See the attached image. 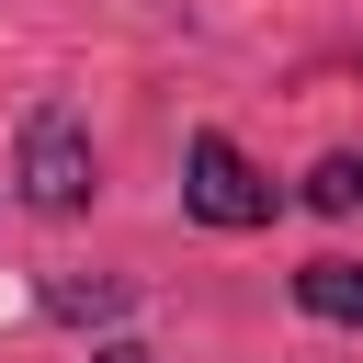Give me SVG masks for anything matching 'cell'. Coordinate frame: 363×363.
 <instances>
[{"mask_svg": "<svg viewBox=\"0 0 363 363\" xmlns=\"http://www.w3.org/2000/svg\"><path fill=\"white\" fill-rule=\"evenodd\" d=\"M182 204H193L204 227H272V182H261L227 136H193V147H182Z\"/></svg>", "mask_w": 363, "mask_h": 363, "instance_id": "cell-1", "label": "cell"}, {"mask_svg": "<svg viewBox=\"0 0 363 363\" xmlns=\"http://www.w3.org/2000/svg\"><path fill=\"white\" fill-rule=\"evenodd\" d=\"M306 204H318V216H363V147L318 159V170H306Z\"/></svg>", "mask_w": 363, "mask_h": 363, "instance_id": "cell-4", "label": "cell"}, {"mask_svg": "<svg viewBox=\"0 0 363 363\" xmlns=\"http://www.w3.org/2000/svg\"><path fill=\"white\" fill-rule=\"evenodd\" d=\"M23 204H45V216H79V204H91V136H79L57 102L23 125Z\"/></svg>", "mask_w": 363, "mask_h": 363, "instance_id": "cell-2", "label": "cell"}, {"mask_svg": "<svg viewBox=\"0 0 363 363\" xmlns=\"http://www.w3.org/2000/svg\"><path fill=\"white\" fill-rule=\"evenodd\" d=\"M102 363H147V352H102Z\"/></svg>", "mask_w": 363, "mask_h": 363, "instance_id": "cell-5", "label": "cell"}, {"mask_svg": "<svg viewBox=\"0 0 363 363\" xmlns=\"http://www.w3.org/2000/svg\"><path fill=\"white\" fill-rule=\"evenodd\" d=\"M295 306L329 318V329H363V261H306L295 272Z\"/></svg>", "mask_w": 363, "mask_h": 363, "instance_id": "cell-3", "label": "cell"}]
</instances>
